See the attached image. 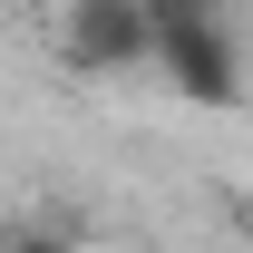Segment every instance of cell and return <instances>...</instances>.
Segmentation results:
<instances>
[{
    "instance_id": "6da1fadb",
    "label": "cell",
    "mask_w": 253,
    "mask_h": 253,
    "mask_svg": "<svg viewBox=\"0 0 253 253\" xmlns=\"http://www.w3.org/2000/svg\"><path fill=\"white\" fill-rule=\"evenodd\" d=\"M156 68L185 107H234L244 97V59H234V10H175L156 20Z\"/></svg>"
},
{
    "instance_id": "7a4b0ae2",
    "label": "cell",
    "mask_w": 253,
    "mask_h": 253,
    "mask_svg": "<svg viewBox=\"0 0 253 253\" xmlns=\"http://www.w3.org/2000/svg\"><path fill=\"white\" fill-rule=\"evenodd\" d=\"M59 59L78 68V78H126V68H146V59H156V20H146V0H68Z\"/></svg>"
}]
</instances>
